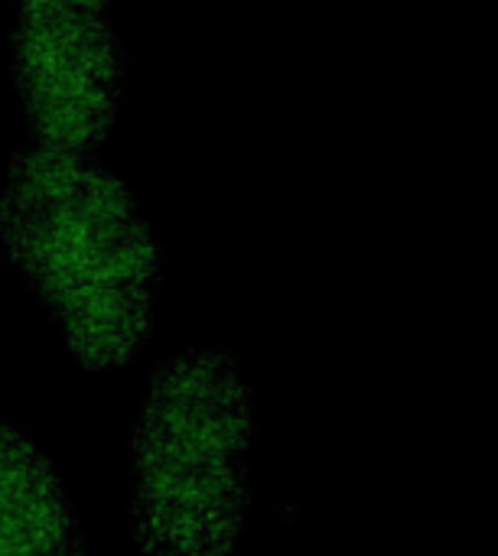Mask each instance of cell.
<instances>
[{
    "label": "cell",
    "mask_w": 498,
    "mask_h": 556,
    "mask_svg": "<svg viewBox=\"0 0 498 556\" xmlns=\"http://www.w3.org/2000/svg\"><path fill=\"white\" fill-rule=\"evenodd\" d=\"M0 244L95 371L124 368L150 339L163 248L130 182L95 153L29 143L7 163Z\"/></svg>",
    "instance_id": "6da1fadb"
},
{
    "label": "cell",
    "mask_w": 498,
    "mask_h": 556,
    "mask_svg": "<svg viewBox=\"0 0 498 556\" xmlns=\"http://www.w3.org/2000/svg\"><path fill=\"white\" fill-rule=\"evenodd\" d=\"M254 391L222 345L147 375L127 430V518L140 556H235L251 505Z\"/></svg>",
    "instance_id": "7a4b0ae2"
},
{
    "label": "cell",
    "mask_w": 498,
    "mask_h": 556,
    "mask_svg": "<svg viewBox=\"0 0 498 556\" xmlns=\"http://www.w3.org/2000/svg\"><path fill=\"white\" fill-rule=\"evenodd\" d=\"M10 72L33 143L91 153L121 108L124 46L108 0H23Z\"/></svg>",
    "instance_id": "3957f363"
},
{
    "label": "cell",
    "mask_w": 498,
    "mask_h": 556,
    "mask_svg": "<svg viewBox=\"0 0 498 556\" xmlns=\"http://www.w3.org/2000/svg\"><path fill=\"white\" fill-rule=\"evenodd\" d=\"M0 556H85L55 463L10 420H0Z\"/></svg>",
    "instance_id": "277c9868"
}]
</instances>
